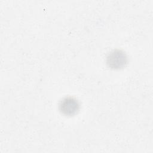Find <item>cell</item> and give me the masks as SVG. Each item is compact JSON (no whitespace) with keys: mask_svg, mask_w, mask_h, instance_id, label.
I'll use <instances>...</instances> for the list:
<instances>
[{"mask_svg":"<svg viewBox=\"0 0 153 153\" xmlns=\"http://www.w3.org/2000/svg\"><path fill=\"white\" fill-rule=\"evenodd\" d=\"M107 65L111 69H119L124 68L127 63L128 59L126 53L120 49L112 50L106 59Z\"/></svg>","mask_w":153,"mask_h":153,"instance_id":"1","label":"cell"},{"mask_svg":"<svg viewBox=\"0 0 153 153\" xmlns=\"http://www.w3.org/2000/svg\"><path fill=\"white\" fill-rule=\"evenodd\" d=\"M80 105L78 100L73 96L63 97L59 102V109L66 116H73L79 110Z\"/></svg>","mask_w":153,"mask_h":153,"instance_id":"2","label":"cell"}]
</instances>
